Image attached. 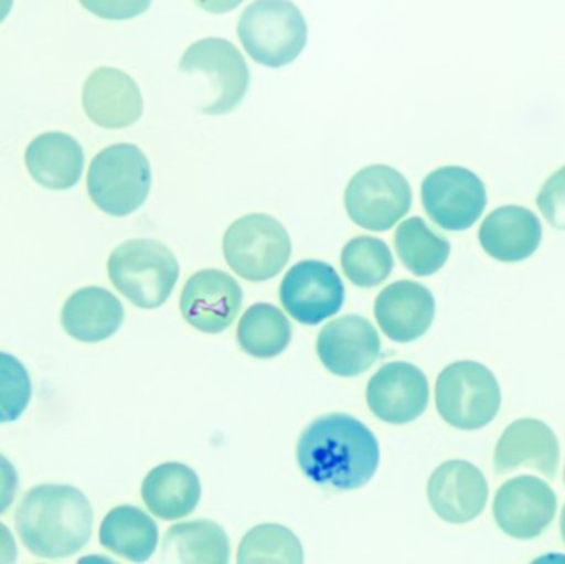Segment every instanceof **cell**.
Masks as SVG:
<instances>
[{
    "instance_id": "1",
    "label": "cell",
    "mask_w": 565,
    "mask_h": 564,
    "mask_svg": "<svg viewBox=\"0 0 565 564\" xmlns=\"http://www.w3.org/2000/svg\"><path fill=\"white\" fill-rule=\"evenodd\" d=\"M296 459L316 486L351 492L371 482L381 450L377 437L361 421L348 414H326L302 430Z\"/></svg>"
},
{
    "instance_id": "2",
    "label": "cell",
    "mask_w": 565,
    "mask_h": 564,
    "mask_svg": "<svg viewBox=\"0 0 565 564\" xmlns=\"http://www.w3.org/2000/svg\"><path fill=\"white\" fill-rule=\"evenodd\" d=\"M15 526L32 555L68 558L92 539V503L75 487L39 486L23 497L17 509Z\"/></svg>"
},
{
    "instance_id": "3",
    "label": "cell",
    "mask_w": 565,
    "mask_h": 564,
    "mask_svg": "<svg viewBox=\"0 0 565 564\" xmlns=\"http://www.w3.org/2000/svg\"><path fill=\"white\" fill-rule=\"evenodd\" d=\"M179 274L174 254L151 238H132L109 255V280L135 307L145 310H154L169 300Z\"/></svg>"
},
{
    "instance_id": "4",
    "label": "cell",
    "mask_w": 565,
    "mask_h": 564,
    "mask_svg": "<svg viewBox=\"0 0 565 564\" xmlns=\"http://www.w3.org/2000/svg\"><path fill=\"white\" fill-rule=\"evenodd\" d=\"M151 184L148 156L131 142H118L99 151L86 179L93 204L113 217H126L138 211L148 199Z\"/></svg>"
},
{
    "instance_id": "5",
    "label": "cell",
    "mask_w": 565,
    "mask_h": 564,
    "mask_svg": "<svg viewBox=\"0 0 565 564\" xmlns=\"http://www.w3.org/2000/svg\"><path fill=\"white\" fill-rule=\"evenodd\" d=\"M237 33L245 52L268 68L295 62L308 43L305 17L291 0H255L242 13Z\"/></svg>"
},
{
    "instance_id": "6",
    "label": "cell",
    "mask_w": 565,
    "mask_h": 564,
    "mask_svg": "<svg viewBox=\"0 0 565 564\" xmlns=\"http://www.w3.org/2000/svg\"><path fill=\"white\" fill-rule=\"evenodd\" d=\"M435 401L445 423L461 430H477L500 413L501 387L490 368L477 361H458L438 376Z\"/></svg>"
},
{
    "instance_id": "7",
    "label": "cell",
    "mask_w": 565,
    "mask_h": 564,
    "mask_svg": "<svg viewBox=\"0 0 565 564\" xmlns=\"http://www.w3.org/2000/svg\"><path fill=\"white\" fill-rule=\"evenodd\" d=\"M224 255L238 277L248 281L270 280L291 257V238L285 225L267 214L237 219L224 235Z\"/></svg>"
},
{
    "instance_id": "8",
    "label": "cell",
    "mask_w": 565,
    "mask_h": 564,
    "mask_svg": "<svg viewBox=\"0 0 565 564\" xmlns=\"http://www.w3.org/2000/svg\"><path fill=\"white\" fill-rule=\"evenodd\" d=\"M349 219L372 232L391 231L412 207V188L397 169L367 166L352 175L344 192Z\"/></svg>"
},
{
    "instance_id": "9",
    "label": "cell",
    "mask_w": 565,
    "mask_h": 564,
    "mask_svg": "<svg viewBox=\"0 0 565 564\" xmlns=\"http://www.w3.org/2000/svg\"><path fill=\"white\" fill-rule=\"evenodd\" d=\"M487 188L473 171L460 166L435 169L422 182V204L444 231L473 227L487 207Z\"/></svg>"
},
{
    "instance_id": "10",
    "label": "cell",
    "mask_w": 565,
    "mask_h": 564,
    "mask_svg": "<svg viewBox=\"0 0 565 564\" xmlns=\"http://www.w3.org/2000/svg\"><path fill=\"white\" fill-rule=\"evenodd\" d=\"M179 70L188 73H204L211 78L214 99L201 109L204 115L224 116L234 111L247 95L250 70L241 50L225 39L209 36L192 43Z\"/></svg>"
},
{
    "instance_id": "11",
    "label": "cell",
    "mask_w": 565,
    "mask_h": 564,
    "mask_svg": "<svg viewBox=\"0 0 565 564\" xmlns=\"http://www.w3.org/2000/svg\"><path fill=\"white\" fill-rule=\"evenodd\" d=\"M345 288L332 265L321 260H302L292 265L280 285V301L289 317L301 324L316 327L339 313Z\"/></svg>"
},
{
    "instance_id": "12",
    "label": "cell",
    "mask_w": 565,
    "mask_h": 564,
    "mask_svg": "<svg viewBox=\"0 0 565 564\" xmlns=\"http://www.w3.org/2000/svg\"><path fill=\"white\" fill-rule=\"evenodd\" d=\"M557 497L550 483L537 477L508 480L494 497L493 515L498 526L516 540L537 539L553 523Z\"/></svg>"
},
{
    "instance_id": "13",
    "label": "cell",
    "mask_w": 565,
    "mask_h": 564,
    "mask_svg": "<svg viewBox=\"0 0 565 564\" xmlns=\"http://www.w3.org/2000/svg\"><path fill=\"white\" fill-rule=\"evenodd\" d=\"M365 400L377 419L402 426L414 423L427 411L430 387L420 368L395 361L384 364L371 377Z\"/></svg>"
},
{
    "instance_id": "14",
    "label": "cell",
    "mask_w": 565,
    "mask_h": 564,
    "mask_svg": "<svg viewBox=\"0 0 565 564\" xmlns=\"http://www.w3.org/2000/svg\"><path fill=\"white\" fill-rule=\"evenodd\" d=\"M244 304V291L231 275L205 268L185 281L181 313L195 330L217 334L232 327Z\"/></svg>"
},
{
    "instance_id": "15",
    "label": "cell",
    "mask_w": 565,
    "mask_h": 564,
    "mask_svg": "<svg viewBox=\"0 0 565 564\" xmlns=\"http://www.w3.org/2000/svg\"><path fill=\"white\" fill-rule=\"evenodd\" d=\"M316 350L329 373L354 377L374 366L381 357V338L371 321L344 315L322 328Z\"/></svg>"
},
{
    "instance_id": "16",
    "label": "cell",
    "mask_w": 565,
    "mask_h": 564,
    "mask_svg": "<svg viewBox=\"0 0 565 564\" xmlns=\"http://www.w3.org/2000/svg\"><path fill=\"white\" fill-rule=\"evenodd\" d=\"M428 502L441 520L455 525L473 522L490 497L487 477L467 460H448L431 473Z\"/></svg>"
},
{
    "instance_id": "17",
    "label": "cell",
    "mask_w": 565,
    "mask_h": 564,
    "mask_svg": "<svg viewBox=\"0 0 565 564\" xmlns=\"http://www.w3.org/2000/svg\"><path fill=\"white\" fill-rule=\"evenodd\" d=\"M82 102L86 116L106 129L135 125L145 109L138 83L128 73L111 66L96 68L86 78Z\"/></svg>"
},
{
    "instance_id": "18",
    "label": "cell",
    "mask_w": 565,
    "mask_h": 564,
    "mask_svg": "<svg viewBox=\"0 0 565 564\" xmlns=\"http://www.w3.org/2000/svg\"><path fill=\"white\" fill-rule=\"evenodd\" d=\"M374 315L388 340L412 343L430 330L435 298L425 285L417 281H394L375 298Z\"/></svg>"
},
{
    "instance_id": "19",
    "label": "cell",
    "mask_w": 565,
    "mask_h": 564,
    "mask_svg": "<svg viewBox=\"0 0 565 564\" xmlns=\"http://www.w3.org/2000/svg\"><path fill=\"white\" fill-rule=\"evenodd\" d=\"M559 460L561 447L556 434L537 419H520L510 424L494 449V470L498 473L530 467L547 479H554Z\"/></svg>"
},
{
    "instance_id": "20",
    "label": "cell",
    "mask_w": 565,
    "mask_h": 564,
    "mask_svg": "<svg viewBox=\"0 0 565 564\" xmlns=\"http://www.w3.org/2000/svg\"><path fill=\"white\" fill-rule=\"evenodd\" d=\"M543 225L530 209L504 205L491 212L480 227V244L490 257L504 264L526 260L540 248Z\"/></svg>"
},
{
    "instance_id": "21",
    "label": "cell",
    "mask_w": 565,
    "mask_h": 564,
    "mask_svg": "<svg viewBox=\"0 0 565 564\" xmlns=\"http://www.w3.org/2000/svg\"><path fill=\"white\" fill-rule=\"evenodd\" d=\"M33 181L53 191L75 188L85 168V152L73 136L52 131L36 136L25 151Z\"/></svg>"
},
{
    "instance_id": "22",
    "label": "cell",
    "mask_w": 565,
    "mask_h": 564,
    "mask_svg": "<svg viewBox=\"0 0 565 564\" xmlns=\"http://www.w3.org/2000/svg\"><path fill=\"white\" fill-rule=\"evenodd\" d=\"M125 308L116 295L102 287L75 291L62 308V327L82 343L108 340L121 328Z\"/></svg>"
},
{
    "instance_id": "23",
    "label": "cell",
    "mask_w": 565,
    "mask_h": 564,
    "mask_svg": "<svg viewBox=\"0 0 565 564\" xmlns=\"http://www.w3.org/2000/svg\"><path fill=\"white\" fill-rule=\"evenodd\" d=\"M141 497L152 515L174 522L198 509L202 497L201 480L184 464H161L146 476Z\"/></svg>"
},
{
    "instance_id": "24",
    "label": "cell",
    "mask_w": 565,
    "mask_h": 564,
    "mask_svg": "<svg viewBox=\"0 0 565 564\" xmlns=\"http://www.w3.org/2000/svg\"><path fill=\"white\" fill-rule=\"evenodd\" d=\"M99 542L116 556L145 563L158 549L159 530L154 520L138 507H116L103 520Z\"/></svg>"
},
{
    "instance_id": "25",
    "label": "cell",
    "mask_w": 565,
    "mask_h": 564,
    "mask_svg": "<svg viewBox=\"0 0 565 564\" xmlns=\"http://www.w3.org/2000/svg\"><path fill=\"white\" fill-rule=\"evenodd\" d=\"M162 556L168 563L225 564L231 560V542L215 522L178 523L166 533Z\"/></svg>"
},
{
    "instance_id": "26",
    "label": "cell",
    "mask_w": 565,
    "mask_h": 564,
    "mask_svg": "<svg viewBox=\"0 0 565 564\" xmlns=\"http://www.w3.org/2000/svg\"><path fill=\"white\" fill-rule=\"evenodd\" d=\"M292 328L280 308L270 304L252 305L237 328L242 350L258 360L278 357L291 343Z\"/></svg>"
},
{
    "instance_id": "27",
    "label": "cell",
    "mask_w": 565,
    "mask_h": 564,
    "mask_svg": "<svg viewBox=\"0 0 565 564\" xmlns=\"http://www.w3.org/2000/svg\"><path fill=\"white\" fill-rule=\"evenodd\" d=\"M394 244L402 264L417 277L437 274L450 257V242L431 231L422 217L402 222Z\"/></svg>"
},
{
    "instance_id": "28",
    "label": "cell",
    "mask_w": 565,
    "mask_h": 564,
    "mask_svg": "<svg viewBox=\"0 0 565 564\" xmlns=\"http://www.w3.org/2000/svg\"><path fill=\"white\" fill-rule=\"evenodd\" d=\"M341 267L355 287L374 288L384 284L394 270V257L382 238L362 235L342 248Z\"/></svg>"
},
{
    "instance_id": "29",
    "label": "cell",
    "mask_w": 565,
    "mask_h": 564,
    "mask_svg": "<svg viewBox=\"0 0 565 564\" xmlns=\"http://www.w3.org/2000/svg\"><path fill=\"white\" fill-rule=\"evenodd\" d=\"M237 562L252 563H291L305 562L298 536L277 523L255 526L247 533L238 546Z\"/></svg>"
},
{
    "instance_id": "30",
    "label": "cell",
    "mask_w": 565,
    "mask_h": 564,
    "mask_svg": "<svg viewBox=\"0 0 565 564\" xmlns=\"http://www.w3.org/2000/svg\"><path fill=\"white\" fill-rule=\"evenodd\" d=\"M32 400V380L12 354L0 351V424L19 419Z\"/></svg>"
},
{
    "instance_id": "31",
    "label": "cell",
    "mask_w": 565,
    "mask_h": 564,
    "mask_svg": "<svg viewBox=\"0 0 565 564\" xmlns=\"http://www.w3.org/2000/svg\"><path fill=\"white\" fill-rule=\"evenodd\" d=\"M537 207L553 227L565 231V166L544 182L537 194Z\"/></svg>"
},
{
    "instance_id": "32",
    "label": "cell",
    "mask_w": 565,
    "mask_h": 564,
    "mask_svg": "<svg viewBox=\"0 0 565 564\" xmlns=\"http://www.w3.org/2000/svg\"><path fill=\"white\" fill-rule=\"evenodd\" d=\"M152 0H79L88 12L106 20H129L141 15Z\"/></svg>"
},
{
    "instance_id": "33",
    "label": "cell",
    "mask_w": 565,
    "mask_h": 564,
    "mask_svg": "<svg viewBox=\"0 0 565 564\" xmlns=\"http://www.w3.org/2000/svg\"><path fill=\"white\" fill-rule=\"evenodd\" d=\"M19 476L15 467L0 454V513L7 512L15 500Z\"/></svg>"
},
{
    "instance_id": "34",
    "label": "cell",
    "mask_w": 565,
    "mask_h": 564,
    "mask_svg": "<svg viewBox=\"0 0 565 564\" xmlns=\"http://www.w3.org/2000/svg\"><path fill=\"white\" fill-rule=\"evenodd\" d=\"M17 556H19V550L12 532L0 523V564L15 563Z\"/></svg>"
},
{
    "instance_id": "35",
    "label": "cell",
    "mask_w": 565,
    "mask_h": 564,
    "mask_svg": "<svg viewBox=\"0 0 565 564\" xmlns=\"http://www.w3.org/2000/svg\"><path fill=\"white\" fill-rule=\"evenodd\" d=\"M201 9L211 13H228L238 9L244 0H194Z\"/></svg>"
},
{
    "instance_id": "36",
    "label": "cell",
    "mask_w": 565,
    "mask_h": 564,
    "mask_svg": "<svg viewBox=\"0 0 565 564\" xmlns=\"http://www.w3.org/2000/svg\"><path fill=\"white\" fill-rule=\"evenodd\" d=\"M13 0H0V23L9 17L10 10H12Z\"/></svg>"
},
{
    "instance_id": "37",
    "label": "cell",
    "mask_w": 565,
    "mask_h": 564,
    "mask_svg": "<svg viewBox=\"0 0 565 564\" xmlns=\"http://www.w3.org/2000/svg\"><path fill=\"white\" fill-rule=\"evenodd\" d=\"M561 533H563V540L565 543V507L563 509V513H561Z\"/></svg>"
},
{
    "instance_id": "38",
    "label": "cell",
    "mask_w": 565,
    "mask_h": 564,
    "mask_svg": "<svg viewBox=\"0 0 565 564\" xmlns=\"http://www.w3.org/2000/svg\"><path fill=\"white\" fill-rule=\"evenodd\" d=\"M564 480H565V469H564Z\"/></svg>"
}]
</instances>
